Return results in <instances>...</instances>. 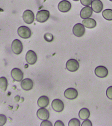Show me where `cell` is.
<instances>
[{
  "instance_id": "6da1fadb",
  "label": "cell",
  "mask_w": 112,
  "mask_h": 126,
  "mask_svg": "<svg viewBox=\"0 0 112 126\" xmlns=\"http://www.w3.org/2000/svg\"><path fill=\"white\" fill-rule=\"evenodd\" d=\"M50 16V12L47 10H42L37 13L36 20L40 23H44L47 21Z\"/></svg>"
},
{
  "instance_id": "7a4b0ae2",
  "label": "cell",
  "mask_w": 112,
  "mask_h": 126,
  "mask_svg": "<svg viewBox=\"0 0 112 126\" xmlns=\"http://www.w3.org/2000/svg\"><path fill=\"white\" fill-rule=\"evenodd\" d=\"M17 32L19 35L24 39L29 38L31 35V32L30 29L25 26L19 28Z\"/></svg>"
},
{
  "instance_id": "3957f363",
  "label": "cell",
  "mask_w": 112,
  "mask_h": 126,
  "mask_svg": "<svg viewBox=\"0 0 112 126\" xmlns=\"http://www.w3.org/2000/svg\"><path fill=\"white\" fill-rule=\"evenodd\" d=\"M79 67V63L74 59H70L66 63V67L67 69L70 72L76 71L78 70Z\"/></svg>"
},
{
  "instance_id": "277c9868",
  "label": "cell",
  "mask_w": 112,
  "mask_h": 126,
  "mask_svg": "<svg viewBox=\"0 0 112 126\" xmlns=\"http://www.w3.org/2000/svg\"><path fill=\"white\" fill-rule=\"evenodd\" d=\"M72 32L73 34L77 37H82L85 33V28L82 24L77 23L74 26Z\"/></svg>"
},
{
  "instance_id": "5b68a950",
  "label": "cell",
  "mask_w": 112,
  "mask_h": 126,
  "mask_svg": "<svg viewBox=\"0 0 112 126\" xmlns=\"http://www.w3.org/2000/svg\"><path fill=\"white\" fill-rule=\"evenodd\" d=\"M12 48L15 54L19 55L22 52L23 46L22 43L18 39H15L12 43Z\"/></svg>"
},
{
  "instance_id": "8992f818",
  "label": "cell",
  "mask_w": 112,
  "mask_h": 126,
  "mask_svg": "<svg viewBox=\"0 0 112 126\" xmlns=\"http://www.w3.org/2000/svg\"><path fill=\"white\" fill-rule=\"evenodd\" d=\"M23 18L26 23L28 24H30L34 21V14L33 12L30 10H26L23 13Z\"/></svg>"
},
{
  "instance_id": "52a82bcc",
  "label": "cell",
  "mask_w": 112,
  "mask_h": 126,
  "mask_svg": "<svg viewBox=\"0 0 112 126\" xmlns=\"http://www.w3.org/2000/svg\"><path fill=\"white\" fill-rule=\"evenodd\" d=\"M78 95V92L75 89L69 88L66 90L64 93V95L68 99L72 100L75 99Z\"/></svg>"
},
{
  "instance_id": "ba28073f",
  "label": "cell",
  "mask_w": 112,
  "mask_h": 126,
  "mask_svg": "<svg viewBox=\"0 0 112 126\" xmlns=\"http://www.w3.org/2000/svg\"><path fill=\"white\" fill-rule=\"evenodd\" d=\"M37 56L34 51L29 50L26 55V60L28 63L30 65L34 64L37 61Z\"/></svg>"
},
{
  "instance_id": "9c48e42d",
  "label": "cell",
  "mask_w": 112,
  "mask_h": 126,
  "mask_svg": "<svg viewBox=\"0 0 112 126\" xmlns=\"http://www.w3.org/2000/svg\"><path fill=\"white\" fill-rule=\"evenodd\" d=\"M71 5L69 1L64 0L59 3L58 6V9L60 11L63 13H66L70 10Z\"/></svg>"
},
{
  "instance_id": "30bf717a",
  "label": "cell",
  "mask_w": 112,
  "mask_h": 126,
  "mask_svg": "<svg viewBox=\"0 0 112 126\" xmlns=\"http://www.w3.org/2000/svg\"><path fill=\"white\" fill-rule=\"evenodd\" d=\"M52 107L56 112H60L63 110L64 105L63 102L60 99H56L52 101Z\"/></svg>"
},
{
  "instance_id": "8fae6325",
  "label": "cell",
  "mask_w": 112,
  "mask_h": 126,
  "mask_svg": "<svg viewBox=\"0 0 112 126\" xmlns=\"http://www.w3.org/2000/svg\"><path fill=\"white\" fill-rule=\"evenodd\" d=\"M94 72L97 77L100 78L106 77L108 74V69L103 66H99L96 67Z\"/></svg>"
},
{
  "instance_id": "7c38bea8",
  "label": "cell",
  "mask_w": 112,
  "mask_h": 126,
  "mask_svg": "<svg viewBox=\"0 0 112 126\" xmlns=\"http://www.w3.org/2000/svg\"><path fill=\"white\" fill-rule=\"evenodd\" d=\"M11 74L13 78L16 81H21L23 79V73L21 70L17 68L13 69L11 71Z\"/></svg>"
},
{
  "instance_id": "4fadbf2b",
  "label": "cell",
  "mask_w": 112,
  "mask_h": 126,
  "mask_svg": "<svg viewBox=\"0 0 112 126\" xmlns=\"http://www.w3.org/2000/svg\"><path fill=\"white\" fill-rule=\"evenodd\" d=\"M36 115L38 119L42 121L48 120L50 117L49 111L44 108L38 109L36 113Z\"/></svg>"
},
{
  "instance_id": "5bb4252c",
  "label": "cell",
  "mask_w": 112,
  "mask_h": 126,
  "mask_svg": "<svg viewBox=\"0 0 112 126\" xmlns=\"http://www.w3.org/2000/svg\"><path fill=\"white\" fill-rule=\"evenodd\" d=\"M91 8L94 12L99 13L103 9V4L100 0H93L91 4Z\"/></svg>"
},
{
  "instance_id": "9a60e30c",
  "label": "cell",
  "mask_w": 112,
  "mask_h": 126,
  "mask_svg": "<svg viewBox=\"0 0 112 126\" xmlns=\"http://www.w3.org/2000/svg\"><path fill=\"white\" fill-rule=\"evenodd\" d=\"M93 13V10L90 7L86 6L83 8L80 12V16L82 18L84 19L90 17Z\"/></svg>"
},
{
  "instance_id": "2e32d148",
  "label": "cell",
  "mask_w": 112,
  "mask_h": 126,
  "mask_svg": "<svg viewBox=\"0 0 112 126\" xmlns=\"http://www.w3.org/2000/svg\"><path fill=\"white\" fill-rule=\"evenodd\" d=\"M33 82L30 79H25L22 81L21 86L22 88L25 90L28 91L32 89L33 88Z\"/></svg>"
},
{
  "instance_id": "e0dca14e",
  "label": "cell",
  "mask_w": 112,
  "mask_h": 126,
  "mask_svg": "<svg viewBox=\"0 0 112 126\" xmlns=\"http://www.w3.org/2000/svg\"><path fill=\"white\" fill-rule=\"evenodd\" d=\"M83 25L87 28L92 29L95 28L97 25L96 21L92 18L84 19L82 21Z\"/></svg>"
},
{
  "instance_id": "ac0fdd59",
  "label": "cell",
  "mask_w": 112,
  "mask_h": 126,
  "mask_svg": "<svg viewBox=\"0 0 112 126\" xmlns=\"http://www.w3.org/2000/svg\"><path fill=\"white\" fill-rule=\"evenodd\" d=\"M50 100L48 97L46 95L40 96L37 100L38 106L41 108H45L49 105Z\"/></svg>"
},
{
  "instance_id": "d6986e66",
  "label": "cell",
  "mask_w": 112,
  "mask_h": 126,
  "mask_svg": "<svg viewBox=\"0 0 112 126\" xmlns=\"http://www.w3.org/2000/svg\"><path fill=\"white\" fill-rule=\"evenodd\" d=\"M79 117L82 120H84L88 119L90 115V112L87 108H84L80 110Z\"/></svg>"
},
{
  "instance_id": "ffe728a7",
  "label": "cell",
  "mask_w": 112,
  "mask_h": 126,
  "mask_svg": "<svg viewBox=\"0 0 112 126\" xmlns=\"http://www.w3.org/2000/svg\"><path fill=\"white\" fill-rule=\"evenodd\" d=\"M103 17L108 21L112 20V9H106L103 11L102 13Z\"/></svg>"
},
{
  "instance_id": "44dd1931",
  "label": "cell",
  "mask_w": 112,
  "mask_h": 126,
  "mask_svg": "<svg viewBox=\"0 0 112 126\" xmlns=\"http://www.w3.org/2000/svg\"><path fill=\"white\" fill-rule=\"evenodd\" d=\"M8 86V81L4 77L0 78V89L3 91H5Z\"/></svg>"
},
{
  "instance_id": "7402d4cb",
  "label": "cell",
  "mask_w": 112,
  "mask_h": 126,
  "mask_svg": "<svg viewBox=\"0 0 112 126\" xmlns=\"http://www.w3.org/2000/svg\"><path fill=\"white\" fill-rule=\"evenodd\" d=\"M80 122L78 119L73 118L71 119L69 122V126H80Z\"/></svg>"
},
{
  "instance_id": "603a6c76",
  "label": "cell",
  "mask_w": 112,
  "mask_h": 126,
  "mask_svg": "<svg viewBox=\"0 0 112 126\" xmlns=\"http://www.w3.org/2000/svg\"><path fill=\"white\" fill-rule=\"evenodd\" d=\"M44 38L48 42H51L54 40V37L53 34L50 33H45L44 35Z\"/></svg>"
},
{
  "instance_id": "cb8c5ba5",
  "label": "cell",
  "mask_w": 112,
  "mask_h": 126,
  "mask_svg": "<svg viewBox=\"0 0 112 126\" xmlns=\"http://www.w3.org/2000/svg\"><path fill=\"white\" fill-rule=\"evenodd\" d=\"M106 95L109 99L112 100V86L109 87L106 90Z\"/></svg>"
},
{
  "instance_id": "d4e9b609",
  "label": "cell",
  "mask_w": 112,
  "mask_h": 126,
  "mask_svg": "<svg viewBox=\"0 0 112 126\" xmlns=\"http://www.w3.org/2000/svg\"><path fill=\"white\" fill-rule=\"evenodd\" d=\"M7 118L5 115L0 114V126L4 125L7 122Z\"/></svg>"
},
{
  "instance_id": "484cf974",
  "label": "cell",
  "mask_w": 112,
  "mask_h": 126,
  "mask_svg": "<svg viewBox=\"0 0 112 126\" xmlns=\"http://www.w3.org/2000/svg\"><path fill=\"white\" fill-rule=\"evenodd\" d=\"M92 0H80L82 4L84 6H89L91 4Z\"/></svg>"
},
{
  "instance_id": "4316f807",
  "label": "cell",
  "mask_w": 112,
  "mask_h": 126,
  "mask_svg": "<svg viewBox=\"0 0 112 126\" xmlns=\"http://www.w3.org/2000/svg\"><path fill=\"white\" fill-rule=\"evenodd\" d=\"M82 126H92V123L90 120L86 119L83 122L81 125Z\"/></svg>"
},
{
  "instance_id": "83f0119b",
  "label": "cell",
  "mask_w": 112,
  "mask_h": 126,
  "mask_svg": "<svg viewBox=\"0 0 112 126\" xmlns=\"http://www.w3.org/2000/svg\"><path fill=\"white\" fill-rule=\"evenodd\" d=\"M41 126H52V123L50 122V121H47V120H44L43 122H42L41 123V125H40Z\"/></svg>"
},
{
  "instance_id": "f1b7e54d",
  "label": "cell",
  "mask_w": 112,
  "mask_h": 126,
  "mask_svg": "<svg viewBox=\"0 0 112 126\" xmlns=\"http://www.w3.org/2000/svg\"><path fill=\"white\" fill-rule=\"evenodd\" d=\"M55 126H64L65 125L61 121H60V120H58L56 121V123H55Z\"/></svg>"
},
{
  "instance_id": "f546056e",
  "label": "cell",
  "mask_w": 112,
  "mask_h": 126,
  "mask_svg": "<svg viewBox=\"0 0 112 126\" xmlns=\"http://www.w3.org/2000/svg\"><path fill=\"white\" fill-rule=\"evenodd\" d=\"M73 0L74 1H78L79 0Z\"/></svg>"
},
{
  "instance_id": "4dcf8cb0",
  "label": "cell",
  "mask_w": 112,
  "mask_h": 126,
  "mask_svg": "<svg viewBox=\"0 0 112 126\" xmlns=\"http://www.w3.org/2000/svg\"><path fill=\"white\" fill-rule=\"evenodd\" d=\"M109 0L111 1L112 2V0Z\"/></svg>"
}]
</instances>
